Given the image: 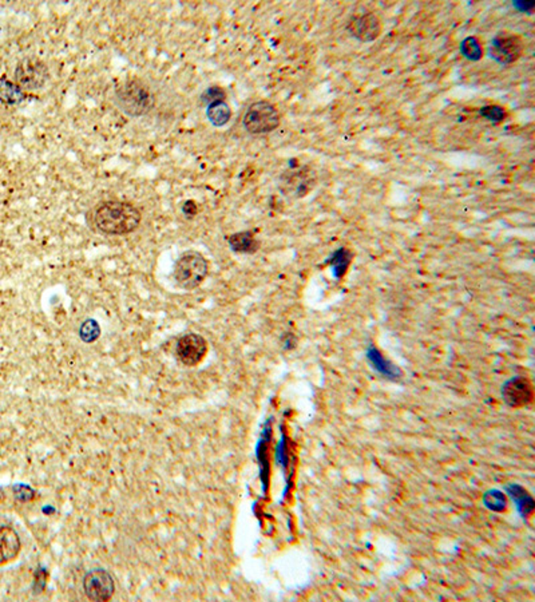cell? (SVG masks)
Here are the masks:
<instances>
[{"label":"cell","instance_id":"obj_1","mask_svg":"<svg viewBox=\"0 0 535 602\" xmlns=\"http://www.w3.org/2000/svg\"><path fill=\"white\" fill-rule=\"evenodd\" d=\"M142 220L137 207L125 201H104L87 213L91 229L102 235L122 236L134 232Z\"/></svg>","mask_w":535,"mask_h":602},{"label":"cell","instance_id":"obj_2","mask_svg":"<svg viewBox=\"0 0 535 602\" xmlns=\"http://www.w3.org/2000/svg\"><path fill=\"white\" fill-rule=\"evenodd\" d=\"M114 104L129 117L138 118L149 114L156 106V97L150 86L139 79L123 81L114 91Z\"/></svg>","mask_w":535,"mask_h":602},{"label":"cell","instance_id":"obj_3","mask_svg":"<svg viewBox=\"0 0 535 602\" xmlns=\"http://www.w3.org/2000/svg\"><path fill=\"white\" fill-rule=\"evenodd\" d=\"M209 274L207 258L195 251L181 255L174 267V280L177 285L185 291L198 288Z\"/></svg>","mask_w":535,"mask_h":602},{"label":"cell","instance_id":"obj_4","mask_svg":"<svg viewBox=\"0 0 535 602\" xmlns=\"http://www.w3.org/2000/svg\"><path fill=\"white\" fill-rule=\"evenodd\" d=\"M280 113L276 106L268 101L250 104L243 114L242 126L249 134H268L280 126Z\"/></svg>","mask_w":535,"mask_h":602},{"label":"cell","instance_id":"obj_5","mask_svg":"<svg viewBox=\"0 0 535 602\" xmlns=\"http://www.w3.org/2000/svg\"><path fill=\"white\" fill-rule=\"evenodd\" d=\"M49 77L50 72L46 63L36 56H30L17 63L14 72V84L24 93L35 91L46 85Z\"/></svg>","mask_w":535,"mask_h":602},{"label":"cell","instance_id":"obj_6","mask_svg":"<svg viewBox=\"0 0 535 602\" xmlns=\"http://www.w3.org/2000/svg\"><path fill=\"white\" fill-rule=\"evenodd\" d=\"M525 50V43L517 34L502 31L493 38L488 46V55L500 65H511L517 62Z\"/></svg>","mask_w":535,"mask_h":602},{"label":"cell","instance_id":"obj_7","mask_svg":"<svg viewBox=\"0 0 535 602\" xmlns=\"http://www.w3.org/2000/svg\"><path fill=\"white\" fill-rule=\"evenodd\" d=\"M348 34L362 43L375 42L383 31L381 20L375 13H364L353 15L346 22Z\"/></svg>","mask_w":535,"mask_h":602},{"label":"cell","instance_id":"obj_8","mask_svg":"<svg viewBox=\"0 0 535 602\" xmlns=\"http://www.w3.org/2000/svg\"><path fill=\"white\" fill-rule=\"evenodd\" d=\"M83 589L88 600L109 601L114 594L115 585L113 577L106 570L95 569L85 576Z\"/></svg>","mask_w":535,"mask_h":602},{"label":"cell","instance_id":"obj_9","mask_svg":"<svg viewBox=\"0 0 535 602\" xmlns=\"http://www.w3.org/2000/svg\"><path fill=\"white\" fill-rule=\"evenodd\" d=\"M503 400L513 409H520L533 402V384L527 378L516 377L506 381L502 387Z\"/></svg>","mask_w":535,"mask_h":602},{"label":"cell","instance_id":"obj_10","mask_svg":"<svg viewBox=\"0 0 535 602\" xmlns=\"http://www.w3.org/2000/svg\"><path fill=\"white\" fill-rule=\"evenodd\" d=\"M207 354V340L197 333H188L178 340L177 356L185 365H197L204 361Z\"/></svg>","mask_w":535,"mask_h":602},{"label":"cell","instance_id":"obj_11","mask_svg":"<svg viewBox=\"0 0 535 602\" xmlns=\"http://www.w3.org/2000/svg\"><path fill=\"white\" fill-rule=\"evenodd\" d=\"M22 542L17 532L10 526H0V567L17 560Z\"/></svg>","mask_w":535,"mask_h":602},{"label":"cell","instance_id":"obj_12","mask_svg":"<svg viewBox=\"0 0 535 602\" xmlns=\"http://www.w3.org/2000/svg\"><path fill=\"white\" fill-rule=\"evenodd\" d=\"M367 359L372 365V368L375 371H378L380 375H383L384 378L390 379V380H397V379L403 377L401 370L390 359H387L381 354L379 348L374 344H371L367 348Z\"/></svg>","mask_w":535,"mask_h":602},{"label":"cell","instance_id":"obj_13","mask_svg":"<svg viewBox=\"0 0 535 602\" xmlns=\"http://www.w3.org/2000/svg\"><path fill=\"white\" fill-rule=\"evenodd\" d=\"M229 245L230 248L237 253H255L259 248V242L256 239L255 233L250 230L239 232L232 236H229Z\"/></svg>","mask_w":535,"mask_h":602},{"label":"cell","instance_id":"obj_14","mask_svg":"<svg viewBox=\"0 0 535 602\" xmlns=\"http://www.w3.org/2000/svg\"><path fill=\"white\" fill-rule=\"evenodd\" d=\"M507 494L514 500L519 514L522 516H529L534 510V499L532 496L517 483H513L506 487Z\"/></svg>","mask_w":535,"mask_h":602},{"label":"cell","instance_id":"obj_15","mask_svg":"<svg viewBox=\"0 0 535 602\" xmlns=\"http://www.w3.org/2000/svg\"><path fill=\"white\" fill-rule=\"evenodd\" d=\"M352 260H353V253L346 248H339L337 251L333 252L327 264L330 267L332 275L335 276V278L340 280L346 275L352 264Z\"/></svg>","mask_w":535,"mask_h":602},{"label":"cell","instance_id":"obj_16","mask_svg":"<svg viewBox=\"0 0 535 602\" xmlns=\"http://www.w3.org/2000/svg\"><path fill=\"white\" fill-rule=\"evenodd\" d=\"M207 116L213 126L223 127L232 118V110L225 101H216L207 104Z\"/></svg>","mask_w":535,"mask_h":602},{"label":"cell","instance_id":"obj_17","mask_svg":"<svg viewBox=\"0 0 535 602\" xmlns=\"http://www.w3.org/2000/svg\"><path fill=\"white\" fill-rule=\"evenodd\" d=\"M461 54L471 62H478L484 58V46L479 38L477 36H467L459 46Z\"/></svg>","mask_w":535,"mask_h":602},{"label":"cell","instance_id":"obj_18","mask_svg":"<svg viewBox=\"0 0 535 602\" xmlns=\"http://www.w3.org/2000/svg\"><path fill=\"white\" fill-rule=\"evenodd\" d=\"M23 100H24V91H22L14 82L6 78L0 81V102L6 104H17Z\"/></svg>","mask_w":535,"mask_h":602},{"label":"cell","instance_id":"obj_19","mask_svg":"<svg viewBox=\"0 0 535 602\" xmlns=\"http://www.w3.org/2000/svg\"><path fill=\"white\" fill-rule=\"evenodd\" d=\"M484 505L491 512L502 513L507 507V499L500 490H488L484 496Z\"/></svg>","mask_w":535,"mask_h":602},{"label":"cell","instance_id":"obj_20","mask_svg":"<svg viewBox=\"0 0 535 602\" xmlns=\"http://www.w3.org/2000/svg\"><path fill=\"white\" fill-rule=\"evenodd\" d=\"M479 114L486 120L495 122V123L503 122L506 118V110L498 104H487V106L481 107Z\"/></svg>","mask_w":535,"mask_h":602},{"label":"cell","instance_id":"obj_21","mask_svg":"<svg viewBox=\"0 0 535 602\" xmlns=\"http://www.w3.org/2000/svg\"><path fill=\"white\" fill-rule=\"evenodd\" d=\"M225 97H226V94L221 87H209L202 95V101L209 104L211 102H216V101H225Z\"/></svg>","mask_w":535,"mask_h":602},{"label":"cell","instance_id":"obj_22","mask_svg":"<svg viewBox=\"0 0 535 602\" xmlns=\"http://www.w3.org/2000/svg\"><path fill=\"white\" fill-rule=\"evenodd\" d=\"M516 6L518 7L520 11H525V13H532L533 11V8H534V3L533 1H529V3H523V1H518V3H516Z\"/></svg>","mask_w":535,"mask_h":602},{"label":"cell","instance_id":"obj_23","mask_svg":"<svg viewBox=\"0 0 535 602\" xmlns=\"http://www.w3.org/2000/svg\"><path fill=\"white\" fill-rule=\"evenodd\" d=\"M0 31H1V29H0Z\"/></svg>","mask_w":535,"mask_h":602}]
</instances>
